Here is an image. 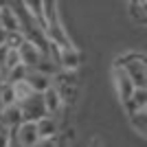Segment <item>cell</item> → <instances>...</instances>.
Masks as SVG:
<instances>
[{
    "mask_svg": "<svg viewBox=\"0 0 147 147\" xmlns=\"http://www.w3.org/2000/svg\"><path fill=\"white\" fill-rule=\"evenodd\" d=\"M79 66V51L75 46L59 49V68L61 70H77Z\"/></svg>",
    "mask_w": 147,
    "mask_h": 147,
    "instance_id": "11",
    "label": "cell"
},
{
    "mask_svg": "<svg viewBox=\"0 0 147 147\" xmlns=\"http://www.w3.org/2000/svg\"><path fill=\"white\" fill-rule=\"evenodd\" d=\"M42 103L46 110V117H57V112H61V108H64L59 86H51L46 92H42Z\"/></svg>",
    "mask_w": 147,
    "mask_h": 147,
    "instance_id": "4",
    "label": "cell"
},
{
    "mask_svg": "<svg viewBox=\"0 0 147 147\" xmlns=\"http://www.w3.org/2000/svg\"><path fill=\"white\" fill-rule=\"evenodd\" d=\"M11 90H13V97H16V103H22L24 99H29V97H33V94H35V92L29 88V84H26V81H18V84H13Z\"/></svg>",
    "mask_w": 147,
    "mask_h": 147,
    "instance_id": "13",
    "label": "cell"
},
{
    "mask_svg": "<svg viewBox=\"0 0 147 147\" xmlns=\"http://www.w3.org/2000/svg\"><path fill=\"white\" fill-rule=\"evenodd\" d=\"M114 86H117V92H119V97H121V101H127L132 97V92L136 90L132 79L125 75V70L121 66H114Z\"/></svg>",
    "mask_w": 147,
    "mask_h": 147,
    "instance_id": "7",
    "label": "cell"
},
{
    "mask_svg": "<svg viewBox=\"0 0 147 147\" xmlns=\"http://www.w3.org/2000/svg\"><path fill=\"white\" fill-rule=\"evenodd\" d=\"M33 147H55V143H53V141H40L37 145H33Z\"/></svg>",
    "mask_w": 147,
    "mask_h": 147,
    "instance_id": "16",
    "label": "cell"
},
{
    "mask_svg": "<svg viewBox=\"0 0 147 147\" xmlns=\"http://www.w3.org/2000/svg\"><path fill=\"white\" fill-rule=\"evenodd\" d=\"M24 81L29 84V88L35 92V94H42V92H46L51 86H55V84H53L55 79H49V77L35 73V70H29V75L24 77Z\"/></svg>",
    "mask_w": 147,
    "mask_h": 147,
    "instance_id": "10",
    "label": "cell"
},
{
    "mask_svg": "<svg viewBox=\"0 0 147 147\" xmlns=\"http://www.w3.org/2000/svg\"><path fill=\"white\" fill-rule=\"evenodd\" d=\"M0 29L5 33H20V26H18V18L11 9V2H0Z\"/></svg>",
    "mask_w": 147,
    "mask_h": 147,
    "instance_id": "8",
    "label": "cell"
},
{
    "mask_svg": "<svg viewBox=\"0 0 147 147\" xmlns=\"http://www.w3.org/2000/svg\"><path fill=\"white\" fill-rule=\"evenodd\" d=\"M18 105H20V110H22L24 121H37V119L46 117V110H44V103H42V94H33V97L24 99Z\"/></svg>",
    "mask_w": 147,
    "mask_h": 147,
    "instance_id": "3",
    "label": "cell"
},
{
    "mask_svg": "<svg viewBox=\"0 0 147 147\" xmlns=\"http://www.w3.org/2000/svg\"><path fill=\"white\" fill-rule=\"evenodd\" d=\"M2 84H5V77H2V70H0V86H2Z\"/></svg>",
    "mask_w": 147,
    "mask_h": 147,
    "instance_id": "17",
    "label": "cell"
},
{
    "mask_svg": "<svg viewBox=\"0 0 147 147\" xmlns=\"http://www.w3.org/2000/svg\"><path fill=\"white\" fill-rule=\"evenodd\" d=\"M18 55H20V64L24 68H35V64L40 61V57H42V51L37 49L33 42H29V40H22V44L18 46Z\"/></svg>",
    "mask_w": 147,
    "mask_h": 147,
    "instance_id": "5",
    "label": "cell"
},
{
    "mask_svg": "<svg viewBox=\"0 0 147 147\" xmlns=\"http://www.w3.org/2000/svg\"><path fill=\"white\" fill-rule=\"evenodd\" d=\"M22 121H24V117H22V110H20L18 103L16 105H7V108H2V112H0V123H2L9 132H13Z\"/></svg>",
    "mask_w": 147,
    "mask_h": 147,
    "instance_id": "9",
    "label": "cell"
},
{
    "mask_svg": "<svg viewBox=\"0 0 147 147\" xmlns=\"http://www.w3.org/2000/svg\"><path fill=\"white\" fill-rule=\"evenodd\" d=\"M13 138L18 141L20 147H33L40 143V136H37V127L35 121H22L18 127L13 129Z\"/></svg>",
    "mask_w": 147,
    "mask_h": 147,
    "instance_id": "2",
    "label": "cell"
},
{
    "mask_svg": "<svg viewBox=\"0 0 147 147\" xmlns=\"http://www.w3.org/2000/svg\"><path fill=\"white\" fill-rule=\"evenodd\" d=\"M35 127L40 141H53L59 132V123H57V117H42L35 121Z\"/></svg>",
    "mask_w": 147,
    "mask_h": 147,
    "instance_id": "6",
    "label": "cell"
},
{
    "mask_svg": "<svg viewBox=\"0 0 147 147\" xmlns=\"http://www.w3.org/2000/svg\"><path fill=\"white\" fill-rule=\"evenodd\" d=\"M9 141H11V132L0 123V147H9Z\"/></svg>",
    "mask_w": 147,
    "mask_h": 147,
    "instance_id": "15",
    "label": "cell"
},
{
    "mask_svg": "<svg viewBox=\"0 0 147 147\" xmlns=\"http://www.w3.org/2000/svg\"><path fill=\"white\" fill-rule=\"evenodd\" d=\"M147 114H145V110H138V112H134V114H129V125L138 132V134H145L147 132Z\"/></svg>",
    "mask_w": 147,
    "mask_h": 147,
    "instance_id": "14",
    "label": "cell"
},
{
    "mask_svg": "<svg viewBox=\"0 0 147 147\" xmlns=\"http://www.w3.org/2000/svg\"><path fill=\"white\" fill-rule=\"evenodd\" d=\"M123 105H125V110H127L129 114H134V112H138V110H145L147 108V88H136V90L132 92V97H129L127 101H123Z\"/></svg>",
    "mask_w": 147,
    "mask_h": 147,
    "instance_id": "12",
    "label": "cell"
},
{
    "mask_svg": "<svg viewBox=\"0 0 147 147\" xmlns=\"http://www.w3.org/2000/svg\"><path fill=\"white\" fill-rule=\"evenodd\" d=\"M117 66H121L125 70L134 88H147V61L143 55H134V53H129V55L121 57L117 61Z\"/></svg>",
    "mask_w": 147,
    "mask_h": 147,
    "instance_id": "1",
    "label": "cell"
}]
</instances>
